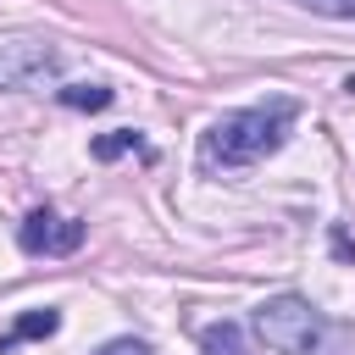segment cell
Wrapping results in <instances>:
<instances>
[{"label": "cell", "mask_w": 355, "mask_h": 355, "mask_svg": "<svg viewBox=\"0 0 355 355\" xmlns=\"http://www.w3.org/2000/svg\"><path fill=\"white\" fill-rule=\"evenodd\" d=\"M333 244H338V255H344V261H355V244H349L344 233H333Z\"/></svg>", "instance_id": "cell-11"}, {"label": "cell", "mask_w": 355, "mask_h": 355, "mask_svg": "<svg viewBox=\"0 0 355 355\" xmlns=\"http://www.w3.org/2000/svg\"><path fill=\"white\" fill-rule=\"evenodd\" d=\"M294 6H305V11H316V17H344V22H355V0H294Z\"/></svg>", "instance_id": "cell-9"}, {"label": "cell", "mask_w": 355, "mask_h": 355, "mask_svg": "<svg viewBox=\"0 0 355 355\" xmlns=\"http://www.w3.org/2000/svg\"><path fill=\"white\" fill-rule=\"evenodd\" d=\"M61 78V50L44 39H11L0 44V89H44Z\"/></svg>", "instance_id": "cell-3"}, {"label": "cell", "mask_w": 355, "mask_h": 355, "mask_svg": "<svg viewBox=\"0 0 355 355\" xmlns=\"http://www.w3.org/2000/svg\"><path fill=\"white\" fill-rule=\"evenodd\" d=\"M17 244H22L28 255H72V250L83 244V222H72V216H61V211L39 205V211H28V216H22Z\"/></svg>", "instance_id": "cell-4"}, {"label": "cell", "mask_w": 355, "mask_h": 355, "mask_svg": "<svg viewBox=\"0 0 355 355\" xmlns=\"http://www.w3.org/2000/svg\"><path fill=\"white\" fill-rule=\"evenodd\" d=\"M294 116H300V105H294L288 94H277V100H266V105L227 111V116H216V122L200 133V150H194V155H200L205 172L255 166V161H266V155H277V150L288 144Z\"/></svg>", "instance_id": "cell-1"}, {"label": "cell", "mask_w": 355, "mask_h": 355, "mask_svg": "<svg viewBox=\"0 0 355 355\" xmlns=\"http://www.w3.org/2000/svg\"><path fill=\"white\" fill-rule=\"evenodd\" d=\"M111 100H116V94H111L105 83H67V89H61V105H67V111H105Z\"/></svg>", "instance_id": "cell-8"}, {"label": "cell", "mask_w": 355, "mask_h": 355, "mask_svg": "<svg viewBox=\"0 0 355 355\" xmlns=\"http://www.w3.org/2000/svg\"><path fill=\"white\" fill-rule=\"evenodd\" d=\"M200 355H255V344L239 322H211L200 333Z\"/></svg>", "instance_id": "cell-6"}, {"label": "cell", "mask_w": 355, "mask_h": 355, "mask_svg": "<svg viewBox=\"0 0 355 355\" xmlns=\"http://www.w3.org/2000/svg\"><path fill=\"white\" fill-rule=\"evenodd\" d=\"M128 150L150 161V144H144V139H139L133 128H116V133H100V139L89 144V155H94V161H116V155H128Z\"/></svg>", "instance_id": "cell-7"}, {"label": "cell", "mask_w": 355, "mask_h": 355, "mask_svg": "<svg viewBox=\"0 0 355 355\" xmlns=\"http://www.w3.org/2000/svg\"><path fill=\"white\" fill-rule=\"evenodd\" d=\"M255 333L277 355H338V327L300 294H272L255 305Z\"/></svg>", "instance_id": "cell-2"}, {"label": "cell", "mask_w": 355, "mask_h": 355, "mask_svg": "<svg viewBox=\"0 0 355 355\" xmlns=\"http://www.w3.org/2000/svg\"><path fill=\"white\" fill-rule=\"evenodd\" d=\"M55 327H61V311H50V305H44V311H22V316L0 333V355L17 349V344H28V338H50Z\"/></svg>", "instance_id": "cell-5"}, {"label": "cell", "mask_w": 355, "mask_h": 355, "mask_svg": "<svg viewBox=\"0 0 355 355\" xmlns=\"http://www.w3.org/2000/svg\"><path fill=\"white\" fill-rule=\"evenodd\" d=\"M94 355H155V344H144V338H111V344H100Z\"/></svg>", "instance_id": "cell-10"}]
</instances>
